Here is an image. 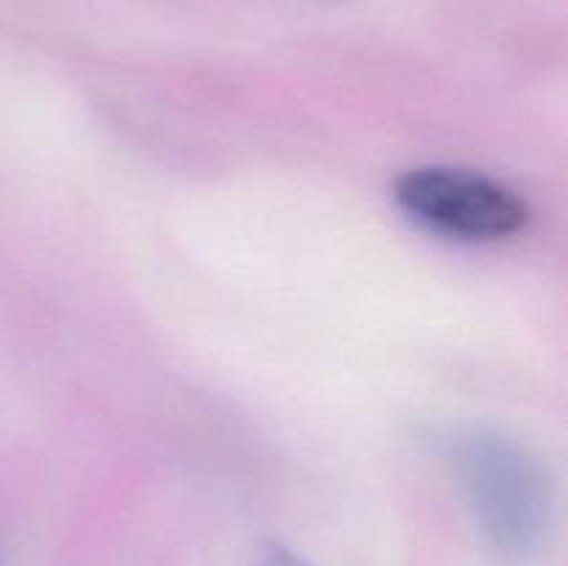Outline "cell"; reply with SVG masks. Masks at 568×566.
Listing matches in <instances>:
<instances>
[{"label": "cell", "instance_id": "cell-3", "mask_svg": "<svg viewBox=\"0 0 568 566\" xmlns=\"http://www.w3.org/2000/svg\"><path fill=\"white\" fill-rule=\"evenodd\" d=\"M253 566H314L308 558L297 555L294 549L283 547V544H266L261 553L255 555Z\"/></svg>", "mask_w": 568, "mask_h": 566}, {"label": "cell", "instance_id": "cell-1", "mask_svg": "<svg viewBox=\"0 0 568 566\" xmlns=\"http://www.w3.org/2000/svg\"><path fill=\"white\" fill-rule=\"evenodd\" d=\"M449 464L488 547L525 564L547 547L555 492L544 461L497 427H464L449 438Z\"/></svg>", "mask_w": 568, "mask_h": 566}, {"label": "cell", "instance_id": "cell-4", "mask_svg": "<svg viewBox=\"0 0 568 566\" xmlns=\"http://www.w3.org/2000/svg\"><path fill=\"white\" fill-rule=\"evenodd\" d=\"M0 566H3V564H0Z\"/></svg>", "mask_w": 568, "mask_h": 566}, {"label": "cell", "instance_id": "cell-2", "mask_svg": "<svg viewBox=\"0 0 568 566\" xmlns=\"http://www.w3.org/2000/svg\"><path fill=\"white\" fill-rule=\"evenodd\" d=\"M394 203L425 231L455 242H503L530 222L516 189L464 166H416L394 183Z\"/></svg>", "mask_w": 568, "mask_h": 566}]
</instances>
